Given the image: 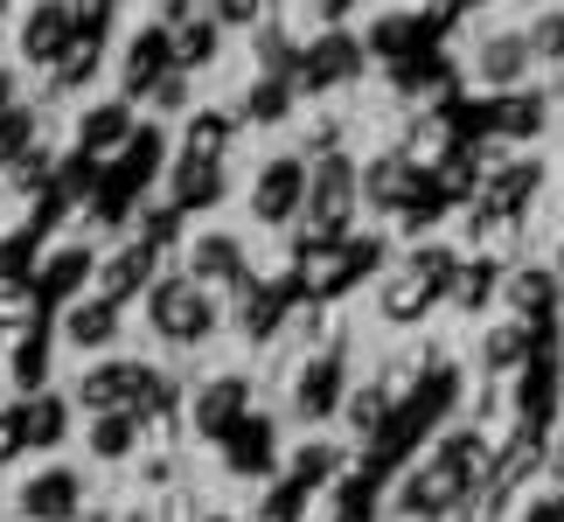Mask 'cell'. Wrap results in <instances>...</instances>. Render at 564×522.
<instances>
[{
    "label": "cell",
    "instance_id": "cell-1",
    "mask_svg": "<svg viewBox=\"0 0 564 522\" xmlns=\"http://www.w3.org/2000/svg\"><path fill=\"white\" fill-rule=\"evenodd\" d=\"M147 314H154L161 341H203L216 328V300L195 286V279H161V286L147 293Z\"/></svg>",
    "mask_w": 564,
    "mask_h": 522
},
{
    "label": "cell",
    "instance_id": "cell-2",
    "mask_svg": "<svg viewBox=\"0 0 564 522\" xmlns=\"http://www.w3.org/2000/svg\"><path fill=\"white\" fill-rule=\"evenodd\" d=\"M77 35H84V21L70 0H35L21 14V63H63L77 50Z\"/></svg>",
    "mask_w": 564,
    "mask_h": 522
},
{
    "label": "cell",
    "instance_id": "cell-3",
    "mask_svg": "<svg viewBox=\"0 0 564 522\" xmlns=\"http://www.w3.org/2000/svg\"><path fill=\"white\" fill-rule=\"evenodd\" d=\"M300 195H307V167L279 154V161L251 182V216H258V224H286V216L300 209Z\"/></svg>",
    "mask_w": 564,
    "mask_h": 522
},
{
    "label": "cell",
    "instance_id": "cell-4",
    "mask_svg": "<svg viewBox=\"0 0 564 522\" xmlns=\"http://www.w3.org/2000/svg\"><path fill=\"white\" fill-rule=\"evenodd\" d=\"M77 398L91 411H126L133 398H147V369L140 362H105V369H91V377L77 383Z\"/></svg>",
    "mask_w": 564,
    "mask_h": 522
},
{
    "label": "cell",
    "instance_id": "cell-5",
    "mask_svg": "<svg viewBox=\"0 0 564 522\" xmlns=\"http://www.w3.org/2000/svg\"><path fill=\"white\" fill-rule=\"evenodd\" d=\"M77 502H84V488H77L70 467H50V474H35V481L21 488V515H35V522H63Z\"/></svg>",
    "mask_w": 564,
    "mask_h": 522
},
{
    "label": "cell",
    "instance_id": "cell-6",
    "mask_svg": "<svg viewBox=\"0 0 564 522\" xmlns=\"http://www.w3.org/2000/svg\"><path fill=\"white\" fill-rule=\"evenodd\" d=\"M188 272L195 286H245V251H237V237H195Z\"/></svg>",
    "mask_w": 564,
    "mask_h": 522
},
{
    "label": "cell",
    "instance_id": "cell-7",
    "mask_svg": "<svg viewBox=\"0 0 564 522\" xmlns=\"http://www.w3.org/2000/svg\"><path fill=\"white\" fill-rule=\"evenodd\" d=\"M167 63H182V56H175V35H167V29H140L133 50H126V91H147V84H161Z\"/></svg>",
    "mask_w": 564,
    "mask_h": 522
},
{
    "label": "cell",
    "instance_id": "cell-8",
    "mask_svg": "<svg viewBox=\"0 0 564 522\" xmlns=\"http://www.w3.org/2000/svg\"><path fill=\"white\" fill-rule=\"evenodd\" d=\"M237 411H245V383L224 377L216 390H203V398H195V425H203L209 439H230V432H237Z\"/></svg>",
    "mask_w": 564,
    "mask_h": 522
},
{
    "label": "cell",
    "instance_id": "cell-9",
    "mask_svg": "<svg viewBox=\"0 0 564 522\" xmlns=\"http://www.w3.org/2000/svg\"><path fill=\"white\" fill-rule=\"evenodd\" d=\"M530 56H536V50H530V35H488L474 63H481V77H488V84H516V77L530 70Z\"/></svg>",
    "mask_w": 564,
    "mask_h": 522
},
{
    "label": "cell",
    "instance_id": "cell-10",
    "mask_svg": "<svg viewBox=\"0 0 564 522\" xmlns=\"http://www.w3.org/2000/svg\"><path fill=\"white\" fill-rule=\"evenodd\" d=\"M341 398V362H307V383H300V418H321V411H335Z\"/></svg>",
    "mask_w": 564,
    "mask_h": 522
},
{
    "label": "cell",
    "instance_id": "cell-11",
    "mask_svg": "<svg viewBox=\"0 0 564 522\" xmlns=\"http://www.w3.org/2000/svg\"><path fill=\"white\" fill-rule=\"evenodd\" d=\"M112 335H119V307H112V300H84V307L70 314V341L77 348H105Z\"/></svg>",
    "mask_w": 564,
    "mask_h": 522
},
{
    "label": "cell",
    "instance_id": "cell-12",
    "mask_svg": "<svg viewBox=\"0 0 564 522\" xmlns=\"http://www.w3.org/2000/svg\"><path fill=\"white\" fill-rule=\"evenodd\" d=\"M356 70V42L349 35H328L321 50H307V84H341Z\"/></svg>",
    "mask_w": 564,
    "mask_h": 522
},
{
    "label": "cell",
    "instance_id": "cell-13",
    "mask_svg": "<svg viewBox=\"0 0 564 522\" xmlns=\"http://www.w3.org/2000/svg\"><path fill=\"white\" fill-rule=\"evenodd\" d=\"M140 279H147V244H140V251H119L112 265H105V279H98V300H112V307H119V300L133 293Z\"/></svg>",
    "mask_w": 564,
    "mask_h": 522
},
{
    "label": "cell",
    "instance_id": "cell-14",
    "mask_svg": "<svg viewBox=\"0 0 564 522\" xmlns=\"http://www.w3.org/2000/svg\"><path fill=\"white\" fill-rule=\"evenodd\" d=\"M91 453H105V460L133 453V418H126V411H98L91 418Z\"/></svg>",
    "mask_w": 564,
    "mask_h": 522
},
{
    "label": "cell",
    "instance_id": "cell-15",
    "mask_svg": "<svg viewBox=\"0 0 564 522\" xmlns=\"http://www.w3.org/2000/svg\"><path fill=\"white\" fill-rule=\"evenodd\" d=\"M314 203L328 209V230H341V209H349V161H328V174L314 182ZM314 209V216H321Z\"/></svg>",
    "mask_w": 564,
    "mask_h": 522
},
{
    "label": "cell",
    "instance_id": "cell-16",
    "mask_svg": "<svg viewBox=\"0 0 564 522\" xmlns=\"http://www.w3.org/2000/svg\"><path fill=\"white\" fill-rule=\"evenodd\" d=\"M21 439H29V446H56L63 439V398H42V404L21 411Z\"/></svg>",
    "mask_w": 564,
    "mask_h": 522
},
{
    "label": "cell",
    "instance_id": "cell-17",
    "mask_svg": "<svg viewBox=\"0 0 564 522\" xmlns=\"http://www.w3.org/2000/svg\"><path fill=\"white\" fill-rule=\"evenodd\" d=\"M126 119H133L126 105H105V112H91V119H84V154H105V146H119V140H126Z\"/></svg>",
    "mask_w": 564,
    "mask_h": 522
},
{
    "label": "cell",
    "instance_id": "cell-18",
    "mask_svg": "<svg viewBox=\"0 0 564 522\" xmlns=\"http://www.w3.org/2000/svg\"><path fill=\"white\" fill-rule=\"evenodd\" d=\"M175 56H182V63H203V56H216V21H188V29L175 35Z\"/></svg>",
    "mask_w": 564,
    "mask_h": 522
},
{
    "label": "cell",
    "instance_id": "cell-19",
    "mask_svg": "<svg viewBox=\"0 0 564 522\" xmlns=\"http://www.w3.org/2000/svg\"><path fill=\"white\" fill-rule=\"evenodd\" d=\"M530 50L544 56V63H564V14H544V21H536V29H530Z\"/></svg>",
    "mask_w": 564,
    "mask_h": 522
},
{
    "label": "cell",
    "instance_id": "cell-20",
    "mask_svg": "<svg viewBox=\"0 0 564 522\" xmlns=\"http://www.w3.org/2000/svg\"><path fill=\"white\" fill-rule=\"evenodd\" d=\"M349 418H356V432H370L377 418H383V390L370 383V390H356V404H349Z\"/></svg>",
    "mask_w": 564,
    "mask_h": 522
},
{
    "label": "cell",
    "instance_id": "cell-21",
    "mask_svg": "<svg viewBox=\"0 0 564 522\" xmlns=\"http://www.w3.org/2000/svg\"><path fill=\"white\" fill-rule=\"evenodd\" d=\"M154 105H161V112H182V105H188V77H161L154 84Z\"/></svg>",
    "mask_w": 564,
    "mask_h": 522
},
{
    "label": "cell",
    "instance_id": "cell-22",
    "mask_svg": "<svg viewBox=\"0 0 564 522\" xmlns=\"http://www.w3.org/2000/svg\"><path fill=\"white\" fill-rule=\"evenodd\" d=\"M77 279H84V258H77V251H63V258H56V272H50V293L77 286Z\"/></svg>",
    "mask_w": 564,
    "mask_h": 522
},
{
    "label": "cell",
    "instance_id": "cell-23",
    "mask_svg": "<svg viewBox=\"0 0 564 522\" xmlns=\"http://www.w3.org/2000/svg\"><path fill=\"white\" fill-rule=\"evenodd\" d=\"M70 8H77V21H84V29H105V14H112L119 0H70Z\"/></svg>",
    "mask_w": 564,
    "mask_h": 522
},
{
    "label": "cell",
    "instance_id": "cell-24",
    "mask_svg": "<svg viewBox=\"0 0 564 522\" xmlns=\"http://www.w3.org/2000/svg\"><path fill=\"white\" fill-rule=\"evenodd\" d=\"M523 522H564V502H557V494H551V502H530Z\"/></svg>",
    "mask_w": 564,
    "mask_h": 522
},
{
    "label": "cell",
    "instance_id": "cell-25",
    "mask_svg": "<svg viewBox=\"0 0 564 522\" xmlns=\"http://www.w3.org/2000/svg\"><path fill=\"white\" fill-rule=\"evenodd\" d=\"M216 14H224V21H251L258 0H216Z\"/></svg>",
    "mask_w": 564,
    "mask_h": 522
},
{
    "label": "cell",
    "instance_id": "cell-26",
    "mask_svg": "<svg viewBox=\"0 0 564 522\" xmlns=\"http://www.w3.org/2000/svg\"><path fill=\"white\" fill-rule=\"evenodd\" d=\"M14 105V70H0V112Z\"/></svg>",
    "mask_w": 564,
    "mask_h": 522
},
{
    "label": "cell",
    "instance_id": "cell-27",
    "mask_svg": "<svg viewBox=\"0 0 564 522\" xmlns=\"http://www.w3.org/2000/svg\"><path fill=\"white\" fill-rule=\"evenodd\" d=\"M203 522H230V515H203Z\"/></svg>",
    "mask_w": 564,
    "mask_h": 522
}]
</instances>
